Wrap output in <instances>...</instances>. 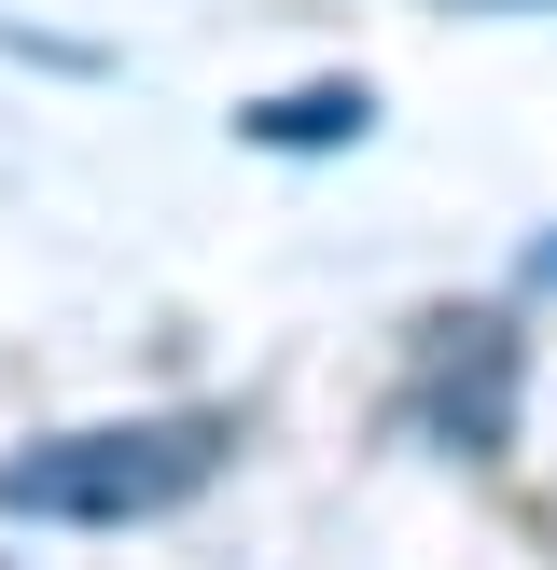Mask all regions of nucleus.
<instances>
[{"label":"nucleus","instance_id":"nucleus-2","mask_svg":"<svg viewBox=\"0 0 557 570\" xmlns=\"http://www.w3.org/2000/svg\"><path fill=\"white\" fill-rule=\"evenodd\" d=\"M390 432L446 473H501L529 445V293H446L404 321Z\"/></svg>","mask_w":557,"mask_h":570},{"label":"nucleus","instance_id":"nucleus-3","mask_svg":"<svg viewBox=\"0 0 557 570\" xmlns=\"http://www.w3.org/2000/svg\"><path fill=\"white\" fill-rule=\"evenodd\" d=\"M362 126H377V98H362V83H293V98H251V111H237L251 154H349Z\"/></svg>","mask_w":557,"mask_h":570},{"label":"nucleus","instance_id":"nucleus-5","mask_svg":"<svg viewBox=\"0 0 557 570\" xmlns=\"http://www.w3.org/2000/svg\"><path fill=\"white\" fill-rule=\"evenodd\" d=\"M432 14H557V0H432Z\"/></svg>","mask_w":557,"mask_h":570},{"label":"nucleus","instance_id":"nucleus-1","mask_svg":"<svg viewBox=\"0 0 557 570\" xmlns=\"http://www.w3.org/2000/svg\"><path fill=\"white\" fill-rule=\"evenodd\" d=\"M237 417L223 404H139V417H70V432L0 445V515L14 529H154L223 488Z\"/></svg>","mask_w":557,"mask_h":570},{"label":"nucleus","instance_id":"nucleus-4","mask_svg":"<svg viewBox=\"0 0 557 570\" xmlns=\"http://www.w3.org/2000/svg\"><path fill=\"white\" fill-rule=\"evenodd\" d=\"M516 293H557V223H544V237L516 250Z\"/></svg>","mask_w":557,"mask_h":570}]
</instances>
